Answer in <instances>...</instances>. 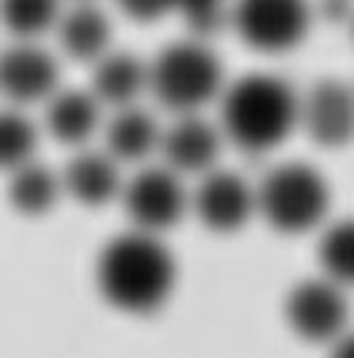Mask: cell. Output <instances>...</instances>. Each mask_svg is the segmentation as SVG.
Wrapping results in <instances>:
<instances>
[{"instance_id": "19", "label": "cell", "mask_w": 354, "mask_h": 358, "mask_svg": "<svg viewBox=\"0 0 354 358\" xmlns=\"http://www.w3.org/2000/svg\"><path fill=\"white\" fill-rule=\"evenodd\" d=\"M40 124L24 108H0V171H14L37 157Z\"/></svg>"}, {"instance_id": "8", "label": "cell", "mask_w": 354, "mask_h": 358, "mask_svg": "<svg viewBox=\"0 0 354 358\" xmlns=\"http://www.w3.org/2000/svg\"><path fill=\"white\" fill-rule=\"evenodd\" d=\"M191 215L214 234L241 231L251 218H258L254 185L228 168L200 174L198 185L191 187Z\"/></svg>"}, {"instance_id": "20", "label": "cell", "mask_w": 354, "mask_h": 358, "mask_svg": "<svg viewBox=\"0 0 354 358\" xmlns=\"http://www.w3.org/2000/svg\"><path fill=\"white\" fill-rule=\"evenodd\" d=\"M64 0H0V24L14 41H37L57 27Z\"/></svg>"}, {"instance_id": "11", "label": "cell", "mask_w": 354, "mask_h": 358, "mask_svg": "<svg viewBox=\"0 0 354 358\" xmlns=\"http://www.w3.org/2000/svg\"><path fill=\"white\" fill-rule=\"evenodd\" d=\"M224 148V134L217 121H207L204 114H177L161 131V164L181 178H200L214 171L217 157Z\"/></svg>"}, {"instance_id": "6", "label": "cell", "mask_w": 354, "mask_h": 358, "mask_svg": "<svg viewBox=\"0 0 354 358\" xmlns=\"http://www.w3.org/2000/svg\"><path fill=\"white\" fill-rule=\"evenodd\" d=\"M284 322L294 338L308 345H334L351 328V298L348 288L324 275L301 278L284 295Z\"/></svg>"}, {"instance_id": "10", "label": "cell", "mask_w": 354, "mask_h": 358, "mask_svg": "<svg viewBox=\"0 0 354 358\" xmlns=\"http://www.w3.org/2000/svg\"><path fill=\"white\" fill-rule=\"evenodd\" d=\"M57 87L61 67L47 47L37 41H14L7 50H0V94L10 108L44 104Z\"/></svg>"}, {"instance_id": "15", "label": "cell", "mask_w": 354, "mask_h": 358, "mask_svg": "<svg viewBox=\"0 0 354 358\" xmlns=\"http://www.w3.org/2000/svg\"><path fill=\"white\" fill-rule=\"evenodd\" d=\"M91 94L101 101L104 110H121L131 104H140V97L147 94V61H140L127 50H114L97 64H91Z\"/></svg>"}, {"instance_id": "4", "label": "cell", "mask_w": 354, "mask_h": 358, "mask_svg": "<svg viewBox=\"0 0 354 358\" xmlns=\"http://www.w3.org/2000/svg\"><path fill=\"white\" fill-rule=\"evenodd\" d=\"M258 218H264L277 234H308L327 224L331 187L318 168L304 161L277 164L254 185Z\"/></svg>"}, {"instance_id": "12", "label": "cell", "mask_w": 354, "mask_h": 358, "mask_svg": "<svg viewBox=\"0 0 354 358\" xmlns=\"http://www.w3.org/2000/svg\"><path fill=\"white\" fill-rule=\"evenodd\" d=\"M64 198H74L84 208H101L121 198V164L101 148H78V155L61 168Z\"/></svg>"}, {"instance_id": "5", "label": "cell", "mask_w": 354, "mask_h": 358, "mask_svg": "<svg viewBox=\"0 0 354 358\" xmlns=\"http://www.w3.org/2000/svg\"><path fill=\"white\" fill-rule=\"evenodd\" d=\"M121 208L131 228L151 234H164L191 215V191L184 178L164 164H140L131 178H124Z\"/></svg>"}, {"instance_id": "22", "label": "cell", "mask_w": 354, "mask_h": 358, "mask_svg": "<svg viewBox=\"0 0 354 358\" xmlns=\"http://www.w3.org/2000/svg\"><path fill=\"white\" fill-rule=\"evenodd\" d=\"M117 7L131 20H157L174 10V0H117Z\"/></svg>"}, {"instance_id": "17", "label": "cell", "mask_w": 354, "mask_h": 358, "mask_svg": "<svg viewBox=\"0 0 354 358\" xmlns=\"http://www.w3.org/2000/svg\"><path fill=\"white\" fill-rule=\"evenodd\" d=\"M7 198H10L14 211L27 215V218H40L64 198L61 171L47 168L44 161L34 157L7 174Z\"/></svg>"}, {"instance_id": "7", "label": "cell", "mask_w": 354, "mask_h": 358, "mask_svg": "<svg viewBox=\"0 0 354 358\" xmlns=\"http://www.w3.org/2000/svg\"><path fill=\"white\" fill-rule=\"evenodd\" d=\"M311 0H231V27L251 50L284 54L311 31Z\"/></svg>"}, {"instance_id": "3", "label": "cell", "mask_w": 354, "mask_h": 358, "mask_svg": "<svg viewBox=\"0 0 354 358\" xmlns=\"http://www.w3.org/2000/svg\"><path fill=\"white\" fill-rule=\"evenodd\" d=\"M224 67L207 41L184 37L168 44L154 61H147V94L164 110L177 114H204L224 91Z\"/></svg>"}, {"instance_id": "21", "label": "cell", "mask_w": 354, "mask_h": 358, "mask_svg": "<svg viewBox=\"0 0 354 358\" xmlns=\"http://www.w3.org/2000/svg\"><path fill=\"white\" fill-rule=\"evenodd\" d=\"M174 10L198 41H211L221 27H231V0H174Z\"/></svg>"}, {"instance_id": "25", "label": "cell", "mask_w": 354, "mask_h": 358, "mask_svg": "<svg viewBox=\"0 0 354 358\" xmlns=\"http://www.w3.org/2000/svg\"><path fill=\"white\" fill-rule=\"evenodd\" d=\"M71 3H94V0H71Z\"/></svg>"}, {"instance_id": "14", "label": "cell", "mask_w": 354, "mask_h": 358, "mask_svg": "<svg viewBox=\"0 0 354 358\" xmlns=\"http://www.w3.org/2000/svg\"><path fill=\"white\" fill-rule=\"evenodd\" d=\"M161 131L157 117L140 104L110 110L104 121V151H108L117 164H147L151 157L161 151Z\"/></svg>"}, {"instance_id": "24", "label": "cell", "mask_w": 354, "mask_h": 358, "mask_svg": "<svg viewBox=\"0 0 354 358\" xmlns=\"http://www.w3.org/2000/svg\"><path fill=\"white\" fill-rule=\"evenodd\" d=\"M348 31H351V41H354V17H351V20H348Z\"/></svg>"}, {"instance_id": "13", "label": "cell", "mask_w": 354, "mask_h": 358, "mask_svg": "<svg viewBox=\"0 0 354 358\" xmlns=\"http://www.w3.org/2000/svg\"><path fill=\"white\" fill-rule=\"evenodd\" d=\"M104 127L101 101L80 87H57L44 101V131L67 148H84Z\"/></svg>"}, {"instance_id": "18", "label": "cell", "mask_w": 354, "mask_h": 358, "mask_svg": "<svg viewBox=\"0 0 354 358\" xmlns=\"http://www.w3.org/2000/svg\"><path fill=\"white\" fill-rule=\"evenodd\" d=\"M318 268L341 288H354V218L327 221L318 238Z\"/></svg>"}, {"instance_id": "1", "label": "cell", "mask_w": 354, "mask_h": 358, "mask_svg": "<svg viewBox=\"0 0 354 358\" xmlns=\"http://www.w3.org/2000/svg\"><path fill=\"white\" fill-rule=\"evenodd\" d=\"M94 285L114 312L154 315L177 288V262L164 245V234L127 228L101 248Z\"/></svg>"}, {"instance_id": "23", "label": "cell", "mask_w": 354, "mask_h": 358, "mask_svg": "<svg viewBox=\"0 0 354 358\" xmlns=\"http://www.w3.org/2000/svg\"><path fill=\"white\" fill-rule=\"evenodd\" d=\"M327 358H354V328H348L334 345H327Z\"/></svg>"}, {"instance_id": "16", "label": "cell", "mask_w": 354, "mask_h": 358, "mask_svg": "<svg viewBox=\"0 0 354 358\" xmlns=\"http://www.w3.org/2000/svg\"><path fill=\"white\" fill-rule=\"evenodd\" d=\"M54 31L71 61L97 64L110 50V20L97 3H71Z\"/></svg>"}, {"instance_id": "2", "label": "cell", "mask_w": 354, "mask_h": 358, "mask_svg": "<svg viewBox=\"0 0 354 358\" xmlns=\"http://www.w3.org/2000/svg\"><path fill=\"white\" fill-rule=\"evenodd\" d=\"M297 97L277 74H244L217 97V127L228 144L247 155H267L297 131Z\"/></svg>"}, {"instance_id": "9", "label": "cell", "mask_w": 354, "mask_h": 358, "mask_svg": "<svg viewBox=\"0 0 354 358\" xmlns=\"http://www.w3.org/2000/svg\"><path fill=\"white\" fill-rule=\"evenodd\" d=\"M297 127L318 148H344L354 141V84L324 78L297 97Z\"/></svg>"}]
</instances>
